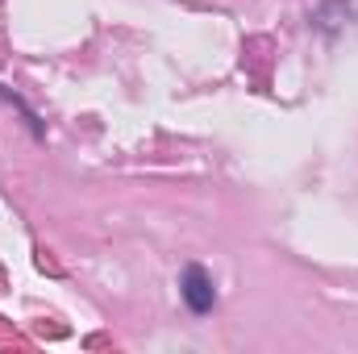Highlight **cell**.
<instances>
[{"label":"cell","instance_id":"6da1fadb","mask_svg":"<svg viewBox=\"0 0 358 354\" xmlns=\"http://www.w3.org/2000/svg\"><path fill=\"white\" fill-rule=\"evenodd\" d=\"M179 292H183V304H187L196 317L213 313V304H217V288H213V275H208V271H204L200 263L183 267V275H179Z\"/></svg>","mask_w":358,"mask_h":354},{"label":"cell","instance_id":"7a4b0ae2","mask_svg":"<svg viewBox=\"0 0 358 354\" xmlns=\"http://www.w3.org/2000/svg\"><path fill=\"white\" fill-rule=\"evenodd\" d=\"M350 17H355V0H325L313 21H317L321 34H338L342 25H350Z\"/></svg>","mask_w":358,"mask_h":354}]
</instances>
